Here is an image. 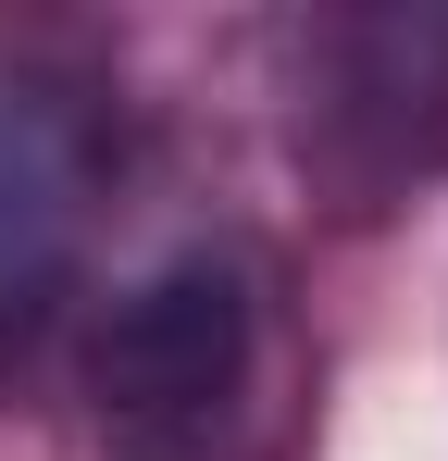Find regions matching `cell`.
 <instances>
[{"mask_svg": "<svg viewBox=\"0 0 448 461\" xmlns=\"http://www.w3.org/2000/svg\"><path fill=\"white\" fill-rule=\"evenodd\" d=\"M87 187H100L87 100L50 76H0V300L50 287V262L87 225Z\"/></svg>", "mask_w": 448, "mask_h": 461, "instance_id": "obj_2", "label": "cell"}, {"mask_svg": "<svg viewBox=\"0 0 448 461\" xmlns=\"http://www.w3.org/2000/svg\"><path fill=\"white\" fill-rule=\"evenodd\" d=\"M249 375V300L212 249L162 262L138 300H112L87 386H100V437L125 461H200L224 437V399Z\"/></svg>", "mask_w": 448, "mask_h": 461, "instance_id": "obj_1", "label": "cell"}]
</instances>
